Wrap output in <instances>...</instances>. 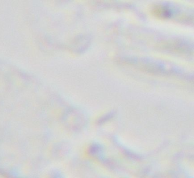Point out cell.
<instances>
[{
	"instance_id": "1",
	"label": "cell",
	"mask_w": 194,
	"mask_h": 178,
	"mask_svg": "<svg viewBox=\"0 0 194 178\" xmlns=\"http://www.w3.org/2000/svg\"><path fill=\"white\" fill-rule=\"evenodd\" d=\"M112 116H113V113H110L107 114L106 116H105L104 117L102 118L101 119L99 120V124H102V123L106 121H107L108 120H109L110 118L112 117Z\"/></svg>"
},
{
	"instance_id": "2",
	"label": "cell",
	"mask_w": 194,
	"mask_h": 178,
	"mask_svg": "<svg viewBox=\"0 0 194 178\" xmlns=\"http://www.w3.org/2000/svg\"><path fill=\"white\" fill-rule=\"evenodd\" d=\"M99 150V146H96V145H93L91 147V148L90 149V153L93 154H96V153H97Z\"/></svg>"
}]
</instances>
